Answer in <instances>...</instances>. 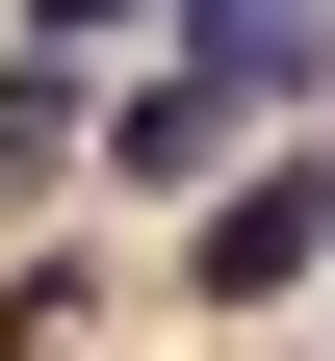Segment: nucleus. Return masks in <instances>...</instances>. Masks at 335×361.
<instances>
[{
    "mask_svg": "<svg viewBox=\"0 0 335 361\" xmlns=\"http://www.w3.org/2000/svg\"><path fill=\"white\" fill-rule=\"evenodd\" d=\"M335 284V155H284V180H232L207 233H181V310H310Z\"/></svg>",
    "mask_w": 335,
    "mask_h": 361,
    "instance_id": "1",
    "label": "nucleus"
},
{
    "mask_svg": "<svg viewBox=\"0 0 335 361\" xmlns=\"http://www.w3.org/2000/svg\"><path fill=\"white\" fill-rule=\"evenodd\" d=\"M155 52H181V78H232V104L284 129V104L335 78V26H310V0H155Z\"/></svg>",
    "mask_w": 335,
    "mask_h": 361,
    "instance_id": "2",
    "label": "nucleus"
},
{
    "mask_svg": "<svg viewBox=\"0 0 335 361\" xmlns=\"http://www.w3.org/2000/svg\"><path fill=\"white\" fill-rule=\"evenodd\" d=\"M78 129H104V104H78V52H52V26H26V78H0V207H26V180L78 155Z\"/></svg>",
    "mask_w": 335,
    "mask_h": 361,
    "instance_id": "3",
    "label": "nucleus"
},
{
    "mask_svg": "<svg viewBox=\"0 0 335 361\" xmlns=\"http://www.w3.org/2000/svg\"><path fill=\"white\" fill-rule=\"evenodd\" d=\"M26 26H52V52H104V26H155V0H26Z\"/></svg>",
    "mask_w": 335,
    "mask_h": 361,
    "instance_id": "4",
    "label": "nucleus"
}]
</instances>
